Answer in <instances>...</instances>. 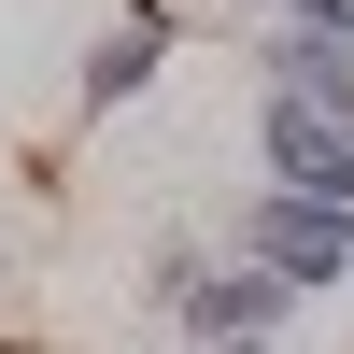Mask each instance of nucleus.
Here are the masks:
<instances>
[{"label":"nucleus","mask_w":354,"mask_h":354,"mask_svg":"<svg viewBox=\"0 0 354 354\" xmlns=\"http://www.w3.org/2000/svg\"><path fill=\"white\" fill-rule=\"evenodd\" d=\"M241 255H255V270H283L298 298H340V283H354V198L255 185V198H241Z\"/></svg>","instance_id":"f03ea898"},{"label":"nucleus","mask_w":354,"mask_h":354,"mask_svg":"<svg viewBox=\"0 0 354 354\" xmlns=\"http://www.w3.org/2000/svg\"><path fill=\"white\" fill-rule=\"evenodd\" d=\"M156 57H170V0H128V15L85 43V71H71V100L85 113H128L142 85H156Z\"/></svg>","instance_id":"20e7f679"},{"label":"nucleus","mask_w":354,"mask_h":354,"mask_svg":"<svg viewBox=\"0 0 354 354\" xmlns=\"http://www.w3.org/2000/svg\"><path fill=\"white\" fill-rule=\"evenodd\" d=\"M198 354H270V340H198Z\"/></svg>","instance_id":"0eeeda50"},{"label":"nucleus","mask_w":354,"mask_h":354,"mask_svg":"<svg viewBox=\"0 0 354 354\" xmlns=\"http://www.w3.org/2000/svg\"><path fill=\"white\" fill-rule=\"evenodd\" d=\"M255 156H270V185H298V198H354V128L326 100H270V85H255Z\"/></svg>","instance_id":"7ed1b4c3"},{"label":"nucleus","mask_w":354,"mask_h":354,"mask_svg":"<svg viewBox=\"0 0 354 354\" xmlns=\"http://www.w3.org/2000/svg\"><path fill=\"white\" fill-rule=\"evenodd\" d=\"M340 128H354V100H340Z\"/></svg>","instance_id":"6e6552de"},{"label":"nucleus","mask_w":354,"mask_h":354,"mask_svg":"<svg viewBox=\"0 0 354 354\" xmlns=\"http://www.w3.org/2000/svg\"><path fill=\"white\" fill-rule=\"evenodd\" d=\"M283 28H354V0H283Z\"/></svg>","instance_id":"423d86ee"},{"label":"nucleus","mask_w":354,"mask_h":354,"mask_svg":"<svg viewBox=\"0 0 354 354\" xmlns=\"http://www.w3.org/2000/svg\"><path fill=\"white\" fill-rule=\"evenodd\" d=\"M255 85H270V100H354V28H270V43H255Z\"/></svg>","instance_id":"39448f33"},{"label":"nucleus","mask_w":354,"mask_h":354,"mask_svg":"<svg viewBox=\"0 0 354 354\" xmlns=\"http://www.w3.org/2000/svg\"><path fill=\"white\" fill-rule=\"evenodd\" d=\"M156 312H170L185 340H283L298 283H283V270H255V255H227V270H213L198 241H170V255H156Z\"/></svg>","instance_id":"f257e3e1"}]
</instances>
